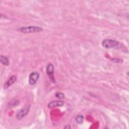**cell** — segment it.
<instances>
[{"label":"cell","mask_w":129,"mask_h":129,"mask_svg":"<svg viewBox=\"0 0 129 129\" xmlns=\"http://www.w3.org/2000/svg\"><path fill=\"white\" fill-rule=\"evenodd\" d=\"M30 105H27L20 110L16 114L17 119L18 120H21L26 116L30 109Z\"/></svg>","instance_id":"cell-4"},{"label":"cell","mask_w":129,"mask_h":129,"mask_svg":"<svg viewBox=\"0 0 129 129\" xmlns=\"http://www.w3.org/2000/svg\"><path fill=\"white\" fill-rule=\"evenodd\" d=\"M0 61L1 63L5 66H8L9 64V60L8 58L4 55H1L0 56Z\"/></svg>","instance_id":"cell-8"},{"label":"cell","mask_w":129,"mask_h":129,"mask_svg":"<svg viewBox=\"0 0 129 129\" xmlns=\"http://www.w3.org/2000/svg\"><path fill=\"white\" fill-rule=\"evenodd\" d=\"M54 67L53 64H52L51 63H48L46 68V73L50 81L52 83H55V79L54 76Z\"/></svg>","instance_id":"cell-3"},{"label":"cell","mask_w":129,"mask_h":129,"mask_svg":"<svg viewBox=\"0 0 129 129\" xmlns=\"http://www.w3.org/2000/svg\"><path fill=\"white\" fill-rule=\"evenodd\" d=\"M64 104V102L62 100H54L50 102L48 104V107L49 108H52L55 107L62 106Z\"/></svg>","instance_id":"cell-7"},{"label":"cell","mask_w":129,"mask_h":129,"mask_svg":"<svg viewBox=\"0 0 129 129\" xmlns=\"http://www.w3.org/2000/svg\"><path fill=\"white\" fill-rule=\"evenodd\" d=\"M84 116L82 114H79L75 117V121L78 124H81L84 121Z\"/></svg>","instance_id":"cell-9"},{"label":"cell","mask_w":129,"mask_h":129,"mask_svg":"<svg viewBox=\"0 0 129 129\" xmlns=\"http://www.w3.org/2000/svg\"><path fill=\"white\" fill-rule=\"evenodd\" d=\"M55 96L57 98L61 99L64 98L65 96H64V94L63 93L60 92H56V93L55 94Z\"/></svg>","instance_id":"cell-11"},{"label":"cell","mask_w":129,"mask_h":129,"mask_svg":"<svg viewBox=\"0 0 129 129\" xmlns=\"http://www.w3.org/2000/svg\"><path fill=\"white\" fill-rule=\"evenodd\" d=\"M40 74L39 73L37 72H32L29 77L28 82L30 85H35L37 82L39 78Z\"/></svg>","instance_id":"cell-5"},{"label":"cell","mask_w":129,"mask_h":129,"mask_svg":"<svg viewBox=\"0 0 129 129\" xmlns=\"http://www.w3.org/2000/svg\"><path fill=\"white\" fill-rule=\"evenodd\" d=\"M19 103H20V101L18 100H13L9 103L8 105L10 106V107H13L14 106L18 105L19 104Z\"/></svg>","instance_id":"cell-10"},{"label":"cell","mask_w":129,"mask_h":129,"mask_svg":"<svg viewBox=\"0 0 129 129\" xmlns=\"http://www.w3.org/2000/svg\"><path fill=\"white\" fill-rule=\"evenodd\" d=\"M17 81V77L15 75L11 76L4 85V88L6 89L14 84Z\"/></svg>","instance_id":"cell-6"},{"label":"cell","mask_w":129,"mask_h":129,"mask_svg":"<svg viewBox=\"0 0 129 129\" xmlns=\"http://www.w3.org/2000/svg\"><path fill=\"white\" fill-rule=\"evenodd\" d=\"M119 42L117 41L112 39H105L101 42L102 46L106 49L114 48L117 46Z\"/></svg>","instance_id":"cell-2"},{"label":"cell","mask_w":129,"mask_h":129,"mask_svg":"<svg viewBox=\"0 0 129 129\" xmlns=\"http://www.w3.org/2000/svg\"><path fill=\"white\" fill-rule=\"evenodd\" d=\"M20 32L25 33H38L43 31V28L41 27L36 26H25L22 27L18 29Z\"/></svg>","instance_id":"cell-1"},{"label":"cell","mask_w":129,"mask_h":129,"mask_svg":"<svg viewBox=\"0 0 129 129\" xmlns=\"http://www.w3.org/2000/svg\"><path fill=\"white\" fill-rule=\"evenodd\" d=\"M71 128V126L70 124H67V125H66L64 127H63V128H67V129H69V128Z\"/></svg>","instance_id":"cell-12"}]
</instances>
